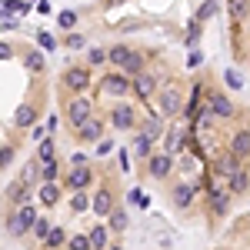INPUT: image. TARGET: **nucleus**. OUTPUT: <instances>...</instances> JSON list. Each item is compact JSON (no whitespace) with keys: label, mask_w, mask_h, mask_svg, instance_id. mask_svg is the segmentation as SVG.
Wrapping results in <instances>:
<instances>
[{"label":"nucleus","mask_w":250,"mask_h":250,"mask_svg":"<svg viewBox=\"0 0 250 250\" xmlns=\"http://www.w3.org/2000/svg\"><path fill=\"white\" fill-rule=\"evenodd\" d=\"M34 220H37V207L20 204V210L10 213V220H7V230H10V237H27L30 227H34Z\"/></svg>","instance_id":"obj_1"},{"label":"nucleus","mask_w":250,"mask_h":250,"mask_svg":"<svg viewBox=\"0 0 250 250\" xmlns=\"http://www.w3.org/2000/svg\"><path fill=\"white\" fill-rule=\"evenodd\" d=\"M63 114H67V124H70V127H80L83 120H90V117H94V104H90L83 94H77L70 104H67V110H63Z\"/></svg>","instance_id":"obj_2"},{"label":"nucleus","mask_w":250,"mask_h":250,"mask_svg":"<svg viewBox=\"0 0 250 250\" xmlns=\"http://www.w3.org/2000/svg\"><path fill=\"white\" fill-rule=\"evenodd\" d=\"M60 83H63L70 94H83V90L90 87V70H87V67H67L63 77H60Z\"/></svg>","instance_id":"obj_3"},{"label":"nucleus","mask_w":250,"mask_h":250,"mask_svg":"<svg viewBox=\"0 0 250 250\" xmlns=\"http://www.w3.org/2000/svg\"><path fill=\"white\" fill-rule=\"evenodd\" d=\"M157 100H160V114H164V117L184 114V97H180V90H177V87H164Z\"/></svg>","instance_id":"obj_4"},{"label":"nucleus","mask_w":250,"mask_h":250,"mask_svg":"<svg viewBox=\"0 0 250 250\" xmlns=\"http://www.w3.org/2000/svg\"><path fill=\"white\" fill-rule=\"evenodd\" d=\"M37 104L34 100H23V104H17V110H14V127L17 130H30L34 124H37Z\"/></svg>","instance_id":"obj_5"},{"label":"nucleus","mask_w":250,"mask_h":250,"mask_svg":"<svg viewBox=\"0 0 250 250\" xmlns=\"http://www.w3.org/2000/svg\"><path fill=\"white\" fill-rule=\"evenodd\" d=\"M237 170H240V157L233 154V150L220 154V157H217V164H213V173H217V180H224V184H227V180H230Z\"/></svg>","instance_id":"obj_6"},{"label":"nucleus","mask_w":250,"mask_h":250,"mask_svg":"<svg viewBox=\"0 0 250 250\" xmlns=\"http://www.w3.org/2000/svg\"><path fill=\"white\" fill-rule=\"evenodd\" d=\"M173 170V154H157V157H147V173L154 177V180H164L167 173Z\"/></svg>","instance_id":"obj_7"},{"label":"nucleus","mask_w":250,"mask_h":250,"mask_svg":"<svg viewBox=\"0 0 250 250\" xmlns=\"http://www.w3.org/2000/svg\"><path fill=\"white\" fill-rule=\"evenodd\" d=\"M104 137V120L100 117H90V120H83L77 127V140L80 144H97Z\"/></svg>","instance_id":"obj_8"},{"label":"nucleus","mask_w":250,"mask_h":250,"mask_svg":"<svg viewBox=\"0 0 250 250\" xmlns=\"http://www.w3.org/2000/svg\"><path fill=\"white\" fill-rule=\"evenodd\" d=\"M90 180H94V170H90V167H83V164H74V170L67 173V180H63V184H67L70 190H87V187H90Z\"/></svg>","instance_id":"obj_9"},{"label":"nucleus","mask_w":250,"mask_h":250,"mask_svg":"<svg viewBox=\"0 0 250 250\" xmlns=\"http://www.w3.org/2000/svg\"><path fill=\"white\" fill-rule=\"evenodd\" d=\"M130 87H134V94L140 97V100H150V97L157 94V80H154V74H134V80H130Z\"/></svg>","instance_id":"obj_10"},{"label":"nucleus","mask_w":250,"mask_h":250,"mask_svg":"<svg viewBox=\"0 0 250 250\" xmlns=\"http://www.w3.org/2000/svg\"><path fill=\"white\" fill-rule=\"evenodd\" d=\"M197 190H200V180H197V184H177V187L170 190V200L180 207V210H187V207L193 204V193Z\"/></svg>","instance_id":"obj_11"},{"label":"nucleus","mask_w":250,"mask_h":250,"mask_svg":"<svg viewBox=\"0 0 250 250\" xmlns=\"http://www.w3.org/2000/svg\"><path fill=\"white\" fill-rule=\"evenodd\" d=\"M207 110H210V117H217V120H227V117H233V104L217 90V94H210V100H207Z\"/></svg>","instance_id":"obj_12"},{"label":"nucleus","mask_w":250,"mask_h":250,"mask_svg":"<svg viewBox=\"0 0 250 250\" xmlns=\"http://www.w3.org/2000/svg\"><path fill=\"white\" fill-rule=\"evenodd\" d=\"M100 87H104L107 94H114V97H124L130 90V80H127V74H107V77L100 80Z\"/></svg>","instance_id":"obj_13"},{"label":"nucleus","mask_w":250,"mask_h":250,"mask_svg":"<svg viewBox=\"0 0 250 250\" xmlns=\"http://www.w3.org/2000/svg\"><path fill=\"white\" fill-rule=\"evenodd\" d=\"M110 124H114L117 130H134V124H137L134 107H114L110 110Z\"/></svg>","instance_id":"obj_14"},{"label":"nucleus","mask_w":250,"mask_h":250,"mask_svg":"<svg viewBox=\"0 0 250 250\" xmlns=\"http://www.w3.org/2000/svg\"><path fill=\"white\" fill-rule=\"evenodd\" d=\"M90 210H94L97 217H107V213L114 210V193L107 190V187H104V190H97L94 200H90Z\"/></svg>","instance_id":"obj_15"},{"label":"nucleus","mask_w":250,"mask_h":250,"mask_svg":"<svg viewBox=\"0 0 250 250\" xmlns=\"http://www.w3.org/2000/svg\"><path fill=\"white\" fill-rule=\"evenodd\" d=\"M230 150L240 157V160H247L250 157V130H237V134L230 137Z\"/></svg>","instance_id":"obj_16"},{"label":"nucleus","mask_w":250,"mask_h":250,"mask_svg":"<svg viewBox=\"0 0 250 250\" xmlns=\"http://www.w3.org/2000/svg\"><path fill=\"white\" fill-rule=\"evenodd\" d=\"M230 190H220V187H213L210 190V210L217 213V217H224V213L230 210V197H227Z\"/></svg>","instance_id":"obj_17"},{"label":"nucleus","mask_w":250,"mask_h":250,"mask_svg":"<svg viewBox=\"0 0 250 250\" xmlns=\"http://www.w3.org/2000/svg\"><path fill=\"white\" fill-rule=\"evenodd\" d=\"M227 190L237 193V197L250 190V173H247V167H240V170H237V173L230 177V180H227Z\"/></svg>","instance_id":"obj_18"},{"label":"nucleus","mask_w":250,"mask_h":250,"mask_svg":"<svg viewBox=\"0 0 250 250\" xmlns=\"http://www.w3.org/2000/svg\"><path fill=\"white\" fill-rule=\"evenodd\" d=\"M37 193H40V200H43L47 207H54V204L60 200V187H57V180H43Z\"/></svg>","instance_id":"obj_19"},{"label":"nucleus","mask_w":250,"mask_h":250,"mask_svg":"<svg viewBox=\"0 0 250 250\" xmlns=\"http://www.w3.org/2000/svg\"><path fill=\"white\" fill-rule=\"evenodd\" d=\"M87 237H90V247H107V240H110V227H104V224H94Z\"/></svg>","instance_id":"obj_20"},{"label":"nucleus","mask_w":250,"mask_h":250,"mask_svg":"<svg viewBox=\"0 0 250 250\" xmlns=\"http://www.w3.org/2000/svg\"><path fill=\"white\" fill-rule=\"evenodd\" d=\"M150 150H154V140H150L147 134H137L134 137V154L140 157V160H147V157H150Z\"/></svg>","instance_id":"obj_21"},{"label":"nucleus","mask_w":250,"mask_h":250,"mask_svg":"<svg viewBox=\"0 0 250 250\" xmlns=\"http://www.w3.org/2000/svg\"><path fill=\"white\" fill-rule=\"evenodd\" d=\"M20 180H23V184H30V187H34V184L40 180V160H37V157H34L30 164H23V173H20Z\"/></svg>","instance_id":"obj_22"},{"label":"nucleus","mask_w":250,"mask_h":250,"mask_svg":"<svg viewBox=\"0 0 250 250\" xmlns=\"http://www.w3.org/2000/svg\"><path fill=\"white\" fill-rule=\"evenodd\" d=\"M120 70H127V74H140V70H144V57H140L137 50H130V54H127V60L120 63Z\"/></svg>","instance_id":"obj_23"},{"label":"nucleus","mask_w":250,"mask_h":250,"mask_svg":"<svg viewBox=\"0 0 250 250\" xmlns=\"http://www.w3.org/2000/svg\"><path fill=\"white\" fill-rule=\"evenodd\" d=\"M164 150H167V154H180V150H184V134L170 130V134L164 137Z\"/></svg>","instance_id":"obj_24"},{"label":"nucleus","mask_w":250,"mask_h":250,"mask_svg":"<svg viewBox=\"0 0 250 250\" xmlns=\"http://www.w3.org/2000/svg\"><path fill=\"white\" fill-rule=\"evenodd\" d=\"M227 10L233 20H244L250 14V0H227Z\"/></svg>","instance_id":"obj_25"},{"label":"nucleus","mask_w":250,"mask_h":250,"mask_svg":"<svg viewBox=\"0 0 250 250\" xmlns=\"http://www.w3.org/2000/svg\"><path fill=\"white\" fill-rule=\"evenodd\" d=\"M23 67L34 70V74H40V70H43V54H40V50H27V54H23Z\"/></svg>","instance_id":"obj_26"},{"label":"nucleus","mask_w":250,"mask_h":250,"mask_svg":"<svg viewBox=\"0 0 250 250\" xmlns=\"http://www.w3.org/2000/svg\"><path fill=\"white\" fill-rule=\"evenodd\" d=\"M43 244H47V247H63V244H67V230H63V227H50V233H47Z\"/></svg>","instance_id":"obj_27"},{"label":"nucleus","mask_w":250,"mask_h":250,"mask_svg":"<svg viewBox=\"0 0 250 250\" xmlns=\"http://www.w3.org/2000/svg\"><path fill=\"white\" fill-rule=\"evenodd\" d=\"M70 210H74V213L90 210V197H87V193H80V190H74V197H70Z\"/></svg>","instance_id":"obj_28"},{"label":"nucleus","mask_w":250,"mask_h":250,"mask_svg":"<svg viewBox=\"0 0 250 250\" xmlns=\"http://www.w3.org/2000/svg\"><path fill=\"white\" fill-rule=\"evenodd\" d=\"M107 227H110V230H124V227H127V213L124 210H110L107 213Z\"/></svg>","instance_id":"obj_29"},{"label":"nucleus","mask_w":250,"mask_h":250,"mask_svg":"<svg viewBox=\"0 0 250 250\" xmlns=\"http://www.w3.org/2000/svg\"><path fill=\"white\" fill-rule=\"evenodd\" d=\"M127 54H130V47H124V43H117V47H110V50H107V60L120 67V63L127 60Z\"/></svg>","instance_id":"obj_30"},{"label":"nucleus","mask_w":250,"mask_h":250,"mask_svg":"<svg viewBox=\"0 0 250 250\" xmlns=\"http://www.w3.org/2000/svg\"><path fill=\"white\" fill-rule=\"evenodd\" d=\"M30 233H34L37 240H47V233H50V220H47V217H37L34 227H30Z\"/></svg>","instance_id":"obj_31"},{"label":"nucleus","mask_w":250,"mask_h":250,"mask_svg":"<svg viewBox=\"0 0 250 250\" xmlns=\"http://www.w3.org/2000/svg\"><path fill=\"white\" fill-rule=\"evenodd\" d=\"M140 134H147L150 137V140H157V137H160V117H150V120H147V124H144V127H140Z\"/></svg>","instance_id":"obj_32"},{"label":"nucleus","mask_w":250,"mask_h":250,"mask_svg":"<svg viewBox=\"0 0 250 250\" xmlns=\"http://www.w3.org/2000/svg\"><path fill=\"white\" fill-rule=\"evenodd\" d=\"M50 157H54V137L40 140V147H37V160H50Z\"/></svg>","instance_id":"obj_33"},{"label":"nucleus","mask_w":250,"mask_h":250,"mask_svg":"<svg viewBox=\"0 0 250 250\" xmlns=\"http://www.w3.org/2000/svg\"><path fill=\"white\" fill-rule=\"evenodd\" d=\"M17 57V47L10 40H0V60H14Z\"/></svg>","instance_id":"obj_34"},{"label":"nucleus","mask_w":250,"mask_h":250,"mask_svg":"<svg viewBox=\"0 0 250 250\" xmlns=\"http://www.w3.org/2000/svg\"><path fill=\"white\" fill-rule=\"evenodd\" d=\"M90 247V237L87 233H77V237H70V250H87Z\"/></svg>","instance_id":"obj_35"},{"label":"nucleus","mask_w":250,"mask_h":250,"mask_svg":"<svg viewBox=\"0 0 250 250\" xmlns=\"http://www.w3.org/2000/svg\"><path fill=\"white\" fill-rule=\"evenodd\" d=\"M57 20H60V27H63V30H70V27L77 23V14H74V10H63Z\"/></svg>","instance_id":"obj_36"},{"label":"nucleus","mask_w":250,"mask_h":250,"mask_svg":"<svg viewBox=\"0 0 250 250\" xmlns=\"http://www.w3.org/2000/svg\"><path fill=\"white\" fill-rule=\"evenodd\" d=\"M90 63H107V50H100V47H90Z\"/></svg>","instance_id":"obj_37"},{"label":"nucleus","mask_w":250,"mask_h":250,"mask_svg":"<svg viewBox=\"0 0 250 250\" xmlns=\"http://www.w3.org/2000/svg\"><path fill=\"white\" fill-rule=\"evenodd\" d=\"M37 40H40V47H43V50H54V47H57V40L50 37V34H37Z\"/></svg>","instance_id":"obj_38"},{"label":"nucleus","mask_w":250,"mask_h":250,"mask_svg":"<svg viewBox=\"0 0 250 250\" xmlns=\"http://www.w3.org/2000/svg\"><path fill=\"white\" fill-rule=\"evenodd\" d=\"M134 204H137V207H144V210H147V207H150V197H147L144 190H134Z\"/></svg>","instance_id":"obj_39"},{"label":"nucleus","mask_w":250,"mask_h":250,"mask_svg":"<svg viewBox=\"0 0 250 250\" xmlns=\"http://www.w3.org/2000/svg\"><path fill=\"white\" fill-rule=\"evenodd\" d=\"M110 150H114V140H104V137H100V140H97V154L104 157V154H110Z\"/></svg>","instance_id":"obj_40"},{"label":"nucleus","mask_w":250,"mask_h":250,"mask_svg":"<svg viewBox=\"0 0 250 250\" xmlns=\"http://www.w3.org/2000/svg\"><path fill=\"white\" fill-rule=\"evenodd\" d=\"M224 80L230 83L233 90H240V74H237V70H227V74H224Z\"/></svg>","instance_id":"obj_41"},{"label":"nucleus","mask_w":250,"mask_h":250,"mask_svg":"<svg viewBox=\"0 0 250 250\" xmlns=\"http://www.w3.org/2000/svg\"><path fill=\"white\" fill-rule=\"evenodd\" d=\"M213 10H217V0H207V3H204V10H200V20H204V17H210Z\"/></svg>","instance_id":"obj_42"},{"label":"nucleus","mask_w":250,"mask_h":250,"mask_svg":"<svg viewBox=\"0 0 250 250\" xmlns=\"http://www.w3.org/2000/svg\"><path fill=\"white\" fill-rule=\"evenodd\" d=\"M67 47H83V34H70L67 37Z\"/></svg>","instance_id":"obj_43"},{"label":"nucleus","mask_w":250,"mask_h":250,"mask_svg":"<svg viewBox=\"0 0 250 250\" xmlns=\"http://www.w3.org/2000/svg\"><path fill=\"white\" fill-rule=\"evenodd\" d=\"M30 137H34V140H43V127L34 124V127H30Z\"/></svg>","instance_id":"obj_44"},{"label":"nucleus","mask_w":250,"mask_h":250,"mask_svg":"<svg viewBox=\"0 0 250 250\" xmlns=\"http://www.w3.org/2000/svg\"><path fill=\"white\" fill-rule=\"evenodd\" d=\"M120 170H130V157H127V150H120Z\"/></svg>","instance_id":"obj_45"},{"label":"nucleus","mask_w":250,"mask_h":250,"mask_svg":"<svg viewBox=\"0 0 250 250\" xmlns=\"http://www.w3.org/2000/svg\"><path fill=\"white\" fill-rule=\"evenodd\" d=\"M200 60H204V57H200V50H193L190 57H187V63H190V67H197V63H200Z\"/></svg>","instance_id":"obj_46"}]
</instances>
